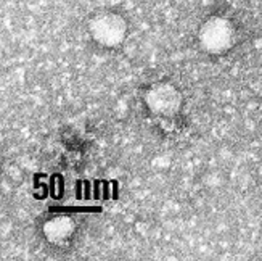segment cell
Instances as JSON below:
<instances>
[{"label":"cell","mask_w":262,"mask_h":261,"mask_svg":"<svg viewBox=\"0 0 262 261\" xmlns=\"http://www.w3.org/2000/svg\"><path fill=\"white\" fill-rule=\"evenodd\" d=\"M92 37L105 47H116L126 37L127 25L124 18L113 11H103L95 15L89 23Z\"/></svg>","instance_id":"cell-2"},{"label":"cell","mask_w":262,"mask_h":261,"mask_svg":"<svg viewBox=\"0 0 262 261\" xmlns=\"http://www.w3.org/2000/svg\"><path fill=\"white\" fill-rule=\"evenodd\" d=\"M200 45L209 53H222L229 50L235 42L233 25L222 16L209 18L200 29Z\"/></svg>","instance_id":"cell-1"},{"label":"cell","mask_w":262,"mask_h":261,"mask_svg":"<svg viewBox=\"0 0 262 261\" xmlns=\"http://www.w3.org/2000/svg\"><path fill=\"white\" fill-rule=\"evenodd\" d=\"M145 104L155 115L174 116L182 107V95L170 84H155L148 89L145 95Z\"/></svg>","instance_id":"cell-3"},{"label":"cell","mask_w":262,"mask_h":261,"mask_svg":"<svg viewBox=\"0 0 262 261\" xmlns=\"http://www.w3.org/2000/svg\"><path fill=\"white\" fill-rule=\"evenodd\" d=\"M71 229H73V223H70L68 219H63V218L53 219L45 226V232H47V235L52 240L63 239V237H66L71 232Z\"/></svg>","instance_id":"cell-4"}]
</instances>
